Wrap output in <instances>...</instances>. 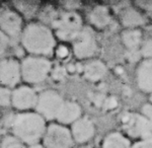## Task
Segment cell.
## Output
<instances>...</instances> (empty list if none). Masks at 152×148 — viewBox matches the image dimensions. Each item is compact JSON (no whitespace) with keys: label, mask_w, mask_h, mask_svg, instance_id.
Wrapping results in <instances>:
<instances>
[{"label":"cell","mask_w":152,"mask_h":148,"mask_svg":"<svg viewBox=\"0 0 152 148\" xmlns=\"http://www.w3.org/2000/svg\"><path fill=\"white\" fill-rule=\"evenodd\" d=\"M122 124L130 137L140 138V140L152 138L150 121L142 114L126 113L122 117Z\"/></svg>","instance_id":"cell-8"},{"label":"cell","mask_w":152,"mask_h":148,"mask_svg":"<svg viewBox=\"0 0 152 148\" xmlns=\"http://www.w3.org/2000/svg\"><path fill=\"white\" fill-rule=\"evenodd\" d=\"M149 100H150V103H152V93L150 95V97H149Z\"/></svg>","instance_id":"cell-31"},{"label":"cell","mask_w":152,"mask_h":148,"mask_svg":"<svg viewBox=\"0 0 152 148\" xmlns=\"http://www.w3.org/2000/svg\"><path fill=\"white\" fill-rule=\"evenodd\" d=\"M74 140L70 129L59 123H51L43 137V145L46 148H72Z\"/></svg>","instance_id":"cell-6"},{"label":"cell","mask_w":152,"mask_h":148,"mask_svg":"<svg viewBox=\"0 0 152 148\" xmlns=\"http://www.w3.org/2000/svg\"><path fill=\"white\" fill-rule=\"evenodd\" d=\"M118 105V100H116V97H107L104 102V106L107 110H113L117 107Z\"/></svg>","instance_id":"cell-29"},{"label":"cell","mask_w":152,"mask_h":148,"mask_svg":"<svg viewBox=\"0 0 152 148\" xmlns=\"http://www.w3.org/2000/svg\"><path fill=\"white\" fill-rule=\"evenodd\" d=\"M149 121H150V124H151V129H152V119H151V120H149Z\"/></svg>","instance_id":"cell-32"},{"label":"cell","mask_w":152,"mask_h":148,"mask_svg":"<svg viewBox=\"0 0 152 148\" xmlns=\"http://www.w3.org/2000/svg\"><path fill=\"white\" fill-rule=\"evenodd\" d=\"M81 107L77 103L72 102V100H65L57 116L56 121L59 124L64 126L72 125L73 123H75L76 121L81 118Z\"/></svg>","instance_id":"cell-14"},{"label":"cell","mask_w":152,"mask_h":148,"mask_svg":"<svg viewBox=\"0 0 152 148\" xmlns=\"http://www.w3.org/2000/svg\"><path fill=\"white\" fill-rule=\"evenodd\" d=\"M11 91L12 89L0 85V108H4L11 106Z\"/></svg>","instance_id":"cell-22"},{"label":"cell","mask_w":152,"mask_h":148,"mask_svg":"<svg viewBox=\"0 0 152 148\" xmlns=\"http://www.w3.org/2000/svg\"><path fill=\"white\" fill-rule=\"evenodd\" d=\"M137 86L143 92L152 93V60L144 59L136 69Z\"/></svg>","instance_id":"cell-13"},{"label":"cell","mask_w":152,"mask_h":148,"mask_svg":"<svg viewBox=\"0 0 152 148\" xmlns=\"http://www.w3.org/2000/svg\"><path fill=\"white\" fill-rule=\"evenodd\" d=\"M102 148H132L131 141L120 132H111L107 135L102 143Z\"/></svg>","instance_id":"cell-19"},{"label":"cell","mask_w":152,"mask_h":148,"mask_svg":"<svg viewBox=\"0 0 152 148\" xmlns=\"http://www.w3.org/2000/svg\"><path fill=\"white\" fill-rule=\"evenodd\" d=\"M14 8L18 10L21 15H26L31 16L34 13H36L38 6L34 2H28V1H15L13 2Z\"/></svg>","instance_id":"cell-20"},{"label":"cell","mask_w":152,"mask_h":148,"mask_svg":"<svg viewBox=\"0 0 152 148\" xmlns=\"http://www.w3.org/2000/svg\"><path fill=\"white\" fill-rule=\"evenodd\" d=\"M51 73H52L53 77L55 78V79L61 80V79H63V78L65 77L66 70L63 67H56L55 69H53Z\"/></svg>","instance_id":"cell-26"},{"label":"cell","mask_w":152,"mask_h":148,"mask_svg":"<svg viewBox=\"0 0 152 148\" xmlns=\"http://www.w3.org/2000/svg\"><path fill=\"white\" fill-rule=\"evenodd\" d=\"M23 28V17L15 8L4 7L0 9V29L11 42L20 39Z\"/></svg>","instance_id":"cell-7"},{"label":"cell","mask_w":152,"mask_h":148,"mask_svg":"<svg viewBox=\"0 0 152 148\" xmlns=\"http://www.w3.org/2000/svg\"><path fill=\"white\" fill-rule=\"evenodd\" d=\"M12 134L23 144H38L47 130L46 120L36 111L19 112L11 120Z\"/></svg>","instance_id":"cell-2"},{"label":"cell","mask_w":152,"mask_h":148,"mask_svg":"<svg viewBox=\"0 0 152 148\" xmlns=\"http://www.w3.org/2000/svg\"><path fill=\"white\" fill-rule=\"evenodd\" d=\"M23 80L28 84L44 82L52 72V61L47 57L28 55L20 61Z\"/></svg>","instance_id":"cell-3"},{"label":"cell","mask_w":152,"mask_h":148,"mask_svg":"<svg viewBox=\"0 0 152 148\" xmlns=\"http://www.w3.org/2000/svg\"><path fill=\"white\" fill-rule=\"evenodd\" d=\"M72 50L78 59H88L95 55L97 42L95 34L90 26H84L81 33L72 42Z\"/></svg>","instance_id":"cell-9"},{"label":"cell","mask_w":152,"mask_h":148,"mask_svg":"<svg viewBox=\"0 0 152 148\" xmlns=\"http://www.w3.org/2000/svg\"><path fill=\"white\" fill-rule=\"evenodd\" d=\"M88 19L90 23L97 29H104L111 23L112 16L107 7L104 5L95 6L88 14Z\"/></svg>","instance_id":"cell-16"},{"label":"cell","mask_w":152,"mask_h":148,"mask_svg":"<svg viewBox=\"0 0 152 148\" xmlns=\"http://www.w3.org/2000/svg\"><path fill=\"white\" fill-rule=\"evenodd\" d=\"M56 54H57L58 58L64 59L69 55V49L64 45H60L56 48Z\"/></svg>","instance_id":"cell-27"},{"label":"cell","mask_w":152,"mask_h":148,"mask_svg":"<svg viewBox=\"0 0 152 148\" xmlns=\"http://www.w3.org/2000/svg\"><path fill=\"white\" fill-rule=\"evenodd\" d=\"M120 21L124 28L127 29H138L145 23L144 16L136 8L128 7L124 9L120 14Z\"/></svg>","instance_id":"cell-17"},{"label":"cell","mask_w":152,"mask_h":148,"mask_svg":"<svg viewBox=\"0 0 152 148\" xmlns=\"http://www.w3.org/2000/svg\"><path fill=\"white\" fill-rule=\"evenodd\" d=\"M23 143L13 134L6 135L0 143V148H24Z\"/></svg>","instance_id":"cell-21"},{"label":"cell","mask_w":152,"mask_h":148,"mask_svg":"<svg viewBox=\"0 0 152 148\" xmlns=\"http://www.w3.org/2000/svg\"><path fill=\"white\" fill-rule=\"evenodd\" d=\"M107 67L99 59H92V60L87 61L83 66V75L87 80L91 82H96V81L102 80V78L107 75Z\"/></svg>","instance_id":"cell-15"},{"label":"cell","mask_w":152,"mask_h":148,"mask_svg":"<svg viewBox=\"0 0 152 148\" xmlns=\"http://www.w3.org/2000/svg\"><path fill=\"white\" fill-rule=\"evenodd\" d=\"M55 36L63 42H73L84 28L82 17L75 10L60 13L52 23Z\"/></svg>","instance_id":"cell-4"},{"label":"cell","mask_w":152,"mask_h":148,"mask_svg":"<svg viewBox=\"0 0 152 148\" xmlns=\"http://www.w3.org/2000/svg\"><path fill=\"white\" fill-rule=\"evenodd\" d=\"M70 131L74 142L78 144H84L94 138L95 127L91 120L86 117H81L71 125Z\"/></svg>","instance_id":"cell-12"},{"label":"cell","mask_w":152,"mask_h":148,"mask_svg":"<svg viewBox=\"0 0 152 148\" xmlns=\"http://www.w3.org/2000/svg\"><path fill=\"white\" fill-rule=\"evenodd\" d=\"M141 114L148 120L152 119V103H145L141 108Z\"/></svg>","instance_id":"cell-28"},{"label":"cell","mask_w":152,"mask_h":148,"mask_svg":"<svg viewBox=\"0 0 152 148\" xmlns=\"http://www.w3.org/2000/svg\"><path fill=\"white\" fill-rule=\"evenodd\" d=\"M121 40L127 49L135 51L142 44V32L139 29H127L122 32Z\"/></svg>","instance_id":"cell-18"},{"label":"cell","mask_w":152,"mask_h":148,"mask_svg":"<svg viewBox=\"0 0 152 148\" xmlns=\"http://www.w3.org/2000/svg\"><path fill=\"white\" fill-rule=\"evenodd\" d=\"M65 100L56 90L46 89L39 93L35 111L46 121H54L62 108Z\"/></svg>","instance_id":"cell-5"},{"label":"cell","mask_w":152,"mask_h":148,"mask_svg":"<svg viewBox=\"0 0 152 148\" xmlns=\"http://www.w3.org/2000/svg\"><path fill=\"white\" fill-rule=\"evenodd\" d=\"M24 148H46L44 146L43 144H40V143H38V144H34V145H28L26 147Z\"/></svg>","instance_id":"cell-30"},{"label":"cell","mask_w":152,"mask_h":148,"mask_svg":"<svg viewBox=\"0 0 152 148\" xmlns=\"http://www.w3.org/2000/svg\"><path fill=\"white\" fill-rule=\"evenodd\" d=\"M132 148H152V138L139 140L132 145Z\"/></svg>","instance_id":"cell-25"},{"label":"cell","mask_w":152,"mask_h":148,"mask_svg":"<svg viewBox=\"0 0 152 148\" xmlns=\"http://www.w3.org/2000/svg\"><path fill=\"white\" fill-rule=\"evenodd\" d=\"M39 95L29 85H18L11 91V107L19 112H29L36 108Z\"/></svg>","instance_id":"cell-11"},{"label":"cell","mask_w":152,"mask_h":148,"mask_svg":"<svg viewBox=\"0 0 152 148\" xmlns=\"http://www.w3.org/2000/svg\"><path fill=\"white\" fill-rule=\"evenodd\" d=\"M10 44H11L10 39L0 29V57H2L6 53L7 49L9 48Z\"/></svg>","instance_id":"cell-24"},{"label":"cell","mask_w":152,"mask_h":148,"mask_svg":"<svg viewBox=\"0 0 152 148\" xmlns=\"http://www.w3.org/2000/svg\"><path fill=\"white\" fill-rule=\"evenodd\" d=\"M140 55L146 60H152V39H148L141 45Z\"/></svg>","instance_id":"cell-23"},{"label":"cell","mask_w":152,"mask_h":148,"mask_svg":"<svg viewBox=\"0 0 152 148\" xmlns=\"http://www.w3.org/2000/svg\"><path fill=\"white\" fill-rule=\"evenodd\" d=\"M21 80V65L18 59L13 57L0 59V85L15 88Z\"/></svg>","instance_id":"cell-10"},{"label":"cell","mask_w":152,"mask_h":148,"mask_svg":"<svg viewBox=\"0 0 152 148\" xmlns=\"http://www.w3.org/2000/svg\"><path fill=\"white\" fill-rule=\"evenodd\" d=\"M19 41L23 50L33 56L48 58L56 50L55 33L41 21H31L26 24Z\"/></svg>","instance_id":"cell-1"}]
</instances>
